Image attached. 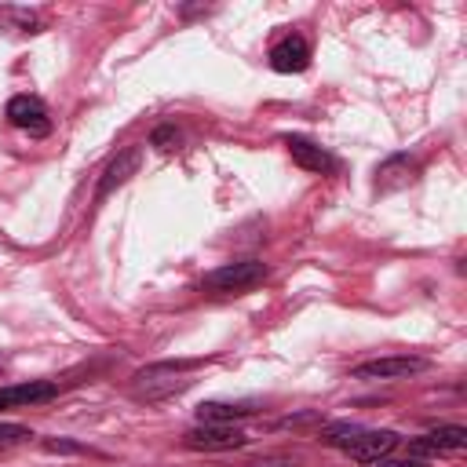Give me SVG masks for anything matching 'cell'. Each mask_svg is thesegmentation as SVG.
Returning <instances> with one entry per match:
<instances>
[{"mask_svg": "<svg viewBox=\"0 0 467 467\" xmlns=\"http://www.w3.org/2000/svg\"><path fill=\"white\" fill-rule=\"evenodd\" d=\"M186 449H204V452H223V449H241L248 445V434L234 423H201L182 434Z\"/></svg>", "mask_w": 467, "mask_h": 467, "instance_id": "cell-3", "label": "cell"}, {"mask_svg": "<svg viewBox=\"0 0 467 467\" xmlns=\"http://www.w3.org/2000/svg\"><path fill=\"white\" fill-rule=\"evenodd\" d=\"M29 438H33L29 427H22V423H0V452L22 445V441H29Z\"/></svg>", "mask_w": 467, "mask_h": 467, "instance_id": "cell-15", "label": "cell"}, {"mask_svg": "<svg viewBox=\"0 0 467 467\" xmlns=\"http://www.w3.org/2000/svg\"><path fill=\"white\" fill-rule=\"evenodd\" d=\"M274 467H285V463H274Z\"/></svg>", "mask_w": 467, "mask_h": 467, "instance_id": "cell-18", "label": "cell"}, {"mask_svg": "<svg viewBox=\"0 0 467 467\" xmlns=\"http://www.w3.org/2000/svg\"><path fill=\"white\" fill-rule=\"evenodd\" d=\"M150 146H157V150L171 153V150L179 146V128H175V124H161V128L150 135Z\"/></svg>", "mask_w": 467, "mask_h": 467, "instance_id": "cell-16", "label": "cell"}, {"mask_svg": "<svg viewBox=\"0 0 467 467\" xmlns=\"http://www.w3.org/2000/svg\"><path fill=\"white\" fill-rule=\"evenodd\" d=\"M310 66V44L296 33H288L285 40H277L270 47V69L277 73H303Z\"/></svg>", "mask_w": 467, "mask_h": 467, "instance_id": "cell-10", "label": "cell"}, {"mask_svg": "<svg viewBox=\"0 0 467 467\" xmlns=\"http://www.w3.org/2000/svg\"><path fill=\"white\" fill-rule=\"evenodd\" d=\"M358 431H361V423H347V420H339V423L321 427V441H325V445H332V449H343Z\"/></svg>", "mask_w": 467, "mask_h": 467, "instance_id": "cell-14", "label": "cell"}, {"mask_svg": "<svg viewBox=\"0 0 467 467\" xmlns=\"http://www.w3.org/2000/svg\"><path fill=\"white\" fill-rule=\"evenodd\" d=\"M0 368H4V361H0Z\"/></svg>", "mask_w": 467, "mask_h": 467, "instance_id": "cell-19", "label": "cell"}, {"mask_svg": "<svg viewBox=\"0 0 467 467\" xmlns=\"http://www.w3.org/2000/svg\"><path fill=\"white\" fill-rule=\"evenodd\" d=\"M252 405H234V401H201L197 405V423H237L252 416Z\"/></svg>", "mask_w": 467, "mask_h": 467, "instance_id": "cell-13", "label": "cell"}, {"mask_svg": "<svg viewBox=\"0 0 467 467\" xmlns=\"http://www.w3.org/2000/svg\"><path fill=\"white\" fill-rule=\"evenodd\" d=\"M285 146H288L292 161H296L303 171H317V175H325V171L336 168V157H332L325 146H317L314 139H306V135H288Z\"/></svg>", "mask_w": 467, "mask_h": 467, "instance_id": "cell-11", "label": "cell"}, {"mask_svg": "<svg viewBox=\"0 0 467 467\" xmlns=\"http://www.w3.org/2000/svg\"><path fill=\"white\" fill-rule=\"evenodd\" d=\"M58 394V383L51 379H29V383H11L0 387V409H26V405H44Z\"/></svg>", "mask_w": 467, "mask_h": 467, "instance_id": "cell-9", "label": "cell"}, {"mask_svg": "<svg viewBox=\"0 0 467 467\" xmlns=\"http://www.w3.org/2000/svg\"><path fill=\"white\" fill-rule=\"evenodd\" d=\"M266 274H270V270H266V263H259V259L223 263V266H215L212 274H204L201 288H204V292H215V296H226V292H248V288L263 285Z\"/></svg>", "mask_w": 467, "mask_h": 467, "instance_id": "cell-2", "label": "cell"}, {"mask_svg": "<svg viewBox=\"0 0 467 467\" xmlns=\"http://www.w3.org/2000/svg\"><path fill=\"white\" fill-rule=\"evenodd\" d=\"M7 120L22 131H29L33 139H44L51 135V117H47V106L36 99V95H15L7 102Z\"/></svg>", "mask_w": 467, "mask_h": 467, "instance_id": "cell-5", "label": "cell"}, {"mask_svg": "<svg viewBox=\"0 0 467 467\" xmlns=\"http://www.w3.org/2000/svg\"><path fill=\"white\" fill-rule=\"evenodd\" d=\"M372 467H427V460H416V456H405V460H390V456H383L379 463H372Z\"/></svg>", "mask_w": 467, "mask_h": 467, "instance_id": "cell-17", "label": "cell"}, {"mask_svg": "<svg viewBox=\"0 0 467 467\" xmlns=\"http://www.w3.org/2000/svg\"><path fill=\"white\" fill-rule=\"evenodd\" d=\"M427 361L423 358H409V354H394V358H376V361H361L350 368L354 379H405L412 372H423Z\"/></svg>", "mask_w": 467, "mask_h": 467, "instance_id": "cell-7", "label": "cell"}, {"mask_svg": "<svg viewBox=\"0 0 467 467\" xmlns=\"http://www.w3.org/2000/svg\"><path fill=\"white\" fill-rule=\"evenodd\" d=\"M186 368H193V361H179V365H171V361L146 365L142 372L131 376V394L142 398V401H161V398H168V394H179V390L190 387Z\"/></svg>", "mask_w": 467, "mask_h": 467, "instance_id": "cell-1", "label": "cell"}, {"mask_svg": "<svg viewBox=\"0 0 467 467\" xmlns=\"http://www.w3.org/2000/svg\"><path fill=\"white\" fill-rule=\"evenodd\" d=\"M467 449V431L449 423V427H438V431H427L423 438H412L409 445V456L416 460H427V456H456Z\"/></svg>", "mask_w": 467, "mask_h": 467, "instance_id": "cell-4", "label": "cell"}, {"mask_svg": "<svg viewBox=\"0 0 467 467\" xmlns=\"http://www.w3.org/2000/svg\"><path fill=\"white\" fill-rule=\"evenodd\" d=\"M416 175H420V164H416L412 157H405V153H398V157H387V161L376 168V190H379V193L401 190V186L416 182Z\"/></svg>", "mask_w": 467, "mask_h": 467, "instance_id": "cell-12", "label": "cell"}, {"mask_svg": "<svg viewBox=\"0 0 467 467\" xmlns=\"http://www.w3.org/2000/svg\"><path fill=\"white\" fill-rule=\"evenodd\" d=\"M139 164H142V150H139V146L120 150V153L106 164V171H102V179H99V186H95V204H102L117 186H124V182L139 171Z\"/></svg>", "mask_w": 467, "mask_h": 467, "instance_id": "cell-8", "label": "cell"}, {"mask_svg": "<svg viewBox=\"0 0 467 467\" xmlns=\"http://www.w3.org/2000/svg\"><path fill=\"white\" fill-rule=\"evenodd\" d=\"M394 445H398V434L394 431H368V427H361L339 452H347L358 463H379L383 456L394 452Z\"/></svg>", "mask_w": 467, "mask_h": 467, "instance_id": "cell-6", "label": "cell"}]
</instances>
